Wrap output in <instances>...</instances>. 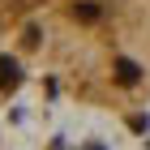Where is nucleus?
<instances>
[{"mask_svg":"<svg viewBox=\"0 0 150 150\" xmlns=\"http://www.w3.org/2000/svg\"><path fill=\"white\" fill-rule=\"evenodd\" d=\"M22 103L150 107V0H0V112Z\"/></svg>","mask_w":150,"mask_h":150,"instance_id":"nucleus-1","label":"nucleus"}]
</instances>
